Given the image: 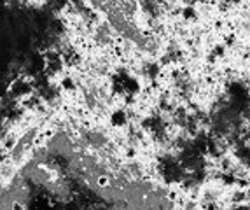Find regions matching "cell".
Wrapping results in <instances>:
<instances>
[{"label":"cell","instance_id":"6da1fadb","mask_svg":"<svg viewBox=\"0 0 250 210\" xmlns=\"http://www.w3.org/2000/svg\"><path fill=\"white\" fill-rule=\"evenodd\" d=\"M96 184H98V188H108L110 186V179L105 177V175H100L98 179H96Z\"/></svg>","mask_w":250,"mask_h":210}]
</instances>
